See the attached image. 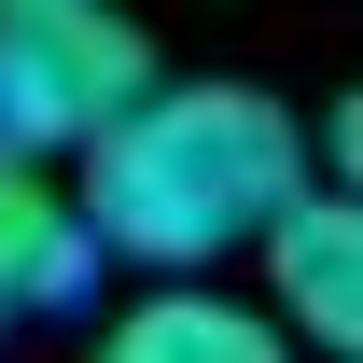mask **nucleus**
I'll list each match as a JSON object with an SVG mask.
<instances>
[{
  "label": "nucleus",
  "instance_id": "nucleus-3",
  "mask_svg": "<svg viewBox=\"0 0 363 363\" xmlns=\"http://www.w3.org/2000/svg\"><path fill=\"white\" fill-rule=\"evenodd\" d=\"M0 43H14V70L70 112V140L112 112V98H140L154 84V43H140L112 0H0Z\"/></svg>",
  "mask_w": 363,
  "mask_h": 363
},
{
  "label": "nucleus",
  "instance_id": "nucleus-5",
  "mask_svg": "<svg viewBox=\"0 0 363 363\" xmlns=\"http://www.w3.org/2000/svg\"><path fill=\"white\" fill-rule=\"evenodd\" d=\"M0 154H70V112L14 70V43H0Z\"/></svg>",
  "mask_w": 363,
  "mask_h": 363
},
{
  "label": "nucleus",
  "instance_id": "nucleus-1",
  "mask_svg": "<svg viewBox=\"0 0 363 363\" xmlns=\"http://www.w3.org/2000/svg\"><path fill=\"white\" fill-rule=\"evenodd\" d=\"M70 154H84V182H70L84 238L126 252V266H168V279L238 266L279 196L321 182L294 98H266V84H140V98H112Z\"/></svg>",
  "mask_w": 363,
  "mask_h": 363
},
{
  "label": "nucleus",
  "instance_id": "nucleus-4",
  "mask_svg": "<svg viewBox=\"0 0 363 363\" xmlns=\"http://www.w3.org/2000/svg\"><path fill=\"white\" fill-rule=\"evenodd\" d=\"M279 321L238 294H140L126 308V363H266Z\"/></svg>",
  "mask_w": 363,
  "mask_h": 363
},
{
  "label": "nucleus",
  "instance_id": "nucleus-2",
  "mask_svg": "<svg viewBox=\"0 0 363 363\" xmlns=\"http://www.w3.org/2000/svg\"><path fill=\"white\" fill-rule=\"evenodd\" d=\"M252 252H266V294H279V335H308V350H350L363 335V210L335 196V182H294L266 224H252Z\"/></svg>",
  "mask_w": 363,
  "mask_h": 363
}]
</instances>
